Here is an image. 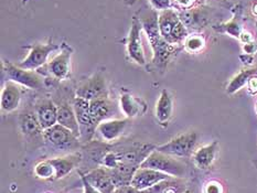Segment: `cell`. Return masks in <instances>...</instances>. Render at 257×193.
Segmentation results:
<instances>
[{"label": "cell", "instance_id": "e0dca14e", "mask_svg": "<svg viewBox=\"0 0 257 193\" xmlns=\"http://www.w3.org/2000/svg\"><path fill=\"white\" fill-rule=\"evenodd\" d=\"M128 124V118L126 119H107L104 120L97 126L96 131L105 141H114L124 132Z\"/></svg>", "mask_w": 257, "mask_h": 193}, {"label": "cell", "instance_id": "3957f363", "mask_svg": "<svg viewBox=\"0 0 257 193\" xmlns=\"http://www.w3.org/2000/svg\"><path fill=\"white\" fill-rule=\"evenodd\" d=\"M139 167L154 169L171 176H175V178L181 179H183V176L187 173L186 164L182 161H180L176 157L170 156V154L160 152L157 149L150 152Z\"/></svg>", "mask_w": 257, "mask_h": 193}, {"label": "cell", "instance_id": "1f68e13d", "mask_svg": "<svg viewBox=\"0 0 257 193\" xmlns=\"http://www.w3.org/2000/svg\"><path fill=\"white\" fill-rule=\"evenodd\" d=\"M113 193H141V191H138L136 187H134L132 184H128L117 186Z\"/></svg>", "mask_w": 257, "mask_h": 193}, {"label": "cell", "instance_id": "7a4b0ae2", "mask_svg": "<svg viewBox=\"0 0 257 193\" xmlns=\"http://www.w3.org/2000/svg\"><path fill=\"white\" fill-rule=\"evenodd\" d=\"M158 26L161 36L167 42L173 46L181 44L188 38V29L173 9L160 11L158 15Z\"/></svg>", "mask_w": 257, "mask_h": 193}, {"label": "cell", "instance_id": "e575fe53", "mask_svg": "<svg viewBox=\"0 0 257 193\" xmlns=\"http://www.w3.org/2000/svg\"><path fill=\"white\" fill-rule=\"evenodd\" d=\"M239 59H241L242 62H243L245 65H247V66H249L250 64H252L253 61H254L253 54H246V53L241 55V57H239Z\"/></svg>", "mask_w": 257, "mask_h": 193}, {"label": "cell", "instance_id": "8992f818", "mask_svg": "<svg viewBox=\"0 0 257 193\" xmlns=\"http://www.w3.org/2000/svg\"><path fill=\"white\" fill-rule=\"evenodd\" d=\"M72 53H73V50L69 44L62 43L60 53L44 65L46 66V72L43 74L52 76L53 79L58 81H64L68 79L71 72Z\"/></svg>", "mask_w": 257, "mask_h": 193}, {"label": "cell", "instance_id": "5bb4252c", "mask_svg": "<svg viewBox=\"0 0 257 193\" xmlns=\"http://www.w3.org/2000/svg\"><path fill=\"white\" fill-rule=\"evenodd\" d=\"M82 156L80 152H74L64 157L49 159L50 163L54 169V180L62 179L64 176L70 174L77 165L80 164Z\"/></svg>", "mask_w": 257, "mask_h": 193}, {"label": "cell", "instance_id": "f1b7e54d", "mask_svg": "<svg viewBox=\"0 0 257 193\" xmlns=\"http://www.w3.org/2000/svg\"><path fill=\"white\" fill-rule=\"evenodd\" d=\"M203 193H224V187L219 181L212 180L204 185Z\"/></svg>", "mask_w": 257, "mask_h": 193}, {"label": "cell", "instance_id": "d4e9b609", "mask_svg": "<svg viewBox=\"0 0 257 193\" xmlns=\"http://www.w3.org/2000/svg\"><path fill=\"white\" fill-rule=\"evenodd\" d=\"M20 126L24 134L28 137L36 138L38 136H42L43 138V128L39 123L37 115L24 114L20 118Z\"/></svg>", "mask_w": 257, "mask_h": 193}, {"label": "cell", "instance_id": "5b68a950", "mask_svg": "<svg viewBox=\"0 0 257 193\" xmlns=\"http://www.w3.org/2000/svg\"><path fill=\"white\" fill-rule=\"evenodd\" d=\"M43 139L52 147L61 150H72L79 147L80 138L76 137L70 129L57 124L43 131Z\"/></svg>", "mask_w": 257, "mask_h": 193}, {"label": "cell", "instance_id": "277c9868", "mask_svg": "<svg viewBox=\"0 0 257 193\" xmlns=\"http://www.w3.org/2000/svg\"><path fill=\"white\" fill-rule=\"evenodd\" d=\"M198 132L189 131L172 138L168 142L157 146L155 149L176 158H187L192 156L193 152L195 151L194 149L198 143Z\"/></svg>", "mask_w": 257, "mask_h": 193}, {"label": "cell", "instance_id": "d6986e66", "mask_svg": "<svg viewBox=\"0 0 257 193\" xmlns=\"http://www.w3.org/2000/svg\"><path fill=\"white\" fill-rule=\"evenodd\" d=\"M217 150H219V142L214 140L209 145L197 149L192 154L193 162L195 167L200 170L209 169L214 162Z\"/></svg>", "mask_w": 257, "mask_h": 193}, {"label": "cell", "instance_id": "8fae6325", "mask_svg": "<svg viewBox=\"0 0 257 193\" xmlns=\"http://www.w3.org/2000/svg\"><path fill=\"white\" fill-rule=\"evenodd\" d=\"M143 29L144 28L141 19L137 17H133L131 31L127 40V53L134 62H136L138 65H146V57H145L142 41Z\"/></svg>", "mask_w": 257, "mask_h": 193}, {"label": "cell", "instance_id": "74e56055", "mask_svg": "<svg viewBox=\"0 0 257 193\" xmlns=\"http://www.w3.org/2000/svg\"><path fill=\"white\" fill-rule=\"evenodd\" d=\"M256 110H257V106H256Z\"/></svg>", "mask_w": 257, "mask_h": 193}, {"label": "cell", "instance_id": "cb8c5ba5", "mask_svg": "<svg viewBox=\"0 0 257 193\" xmlns=\"http://www.w3.org/2000/svg\"><path fill=\"white\" fill-rule=\"evenodd\" d=\"M254 75H257V66H248L246 69H243L228 83L226 86V93L233 95L239 90H242L244 86L247 85L250 77Z\"/></svg>", "mask_w": 257, "mask_h": 193}, {"label": "cell", "instance_id": "4fadbf2b", "mask_svg": "<svg viewBox=\"0 0 257 193\" xmlns=\"http://www.w3.org/2000/svg\"><path fill=\"white\" fill-rule=\"evenodd\" d=\"M84 176L89 182V184L93 185L100 193H113L116 189L110 170L105 165L89 171L88 173L84 174Z\"/></svg>", "mask_w": 257, "mask_h": 193}, {"label": "cell", "instance_id": "836d02e7", "mask_svg": "<svg viewBox=\"0 0 257 193\" xmlns=\"http://www.w3.org/2000/svg\"><path fill=\"white\" fill-rule=\"evenodd\" d=\"M176 3L184 10L191 9L194 5V0H176Z\"/></svg>", "mask_w": 257, "mask_h": 193}, {"label": "cell", "instance_id": "30bf717a", "mask_svg": "<svg viewBox=\"0 0 257 193\" xmlns=\"http://www.w3.org/2000/svg\"><path fill=\"white\" fill-rule=\"evenodd\" d=\"M107 94L105 76L100 72L81 83L76 88V97L86 99L88 102L97 98L107 97Z\"/></svg>", "mask_w": 257, "mask_h": 193}, {"label": "cell", "instance_id": "603a6c76", "mask_svg": "<svg viewBox=\"0 0 257 193\" xmlns=\"http://www.w3.org/2000/svg\"><path fill=\"white\" fill-rule=\"evenodd\" d=\"M173 112V103L169 92L163 90L156 106V117L160 124H167L171 118Z\"/></svg>", "mask_w": 257, "mask_h": 193}, {"label": "cell", "instance_id": "484cf974", "mask_svg": "<svg viewBox=\"0 0 257 193\" xmlns=\"http://www.w3.org/2000/svg\"><path fill=\"white\" fill-rule=\"evenodd\" d=\"M35 174L42 180H54V169L49 159L39 162L35 168Z\"/></svg>", "mask_w": 257, "mask_h": 193}, {"label": "cell", "instance_id": "d590c367", "mask_svg": "<svg viewBox=\"0 0 257 193\" xmlns=\"http://www.w3.org/2000/svg\"><path fill=\"white\" fill-rule=\"evenodd\" d=\"M184 193H192V192H191V191H189V190H187V191L184 192Z\"/></svg>", "mask_w": 257, "mask_h": 193}, {"label": "cell", "instance_id": "44dd1931", "mask_svg": "<svg viewBox=\"0 0 257 193\" xmlns=\"http://www.w3.org/2000/svg\"><path fill=\"white\" fill-rule=\"evenodd\" d=\"M58 124L70 129L76 137L80 138V125L73 106L69 104L58 106Z\"/></svg>", "mask_w": 257, "mask_h": 193}, {"label": "cell", "instance_id": "ffe728a7", "mask_svg": "<svg viewBox=\"0 0 257 193\" xmlns=\"http://www.w3.org/2000/svg\"><path fill=\"white\" fill-rule=\"evenodd\" d=\"M89 113L93 118L94 124L98 126L102 121L107 120L113 113V105L108 97H102L89 102Z\"/></svg>", "mask_w": 257, "mask_h": 193}, {"label": "cell", "instance_id": "4dcf8cb0", "mask_svg": "<svg viewBox=\"0 0 257 193\" xmlns=\"http://www.w3.org/2000/svg\"><path fill=\"white\" fill-rule=\"evenodd\" d=\"M81 180H82V184H83V193H100L98 190L95 189L93 185L89 184V182L85 179V176L83 173H81Z\"/></svg>", "mask_w": 257, "mask_h": 193}, {"label": "cell", "instance_id": "ac0fdd59", "mask_svg": "<svg viewBox=\"0 0 257 193\" xmlns=\"http://www.w3.org/2000/svg\"><path fill=\"white\" fill-rule=\"evenodd\" d=\"M37 117L43 130L58 124V106L51 99H44L37 106Z\"/></svg>", "mask_w": 257, "mask_h": 193}, {"label": "cell", "instance_id": "7402d4cb", "mask_svg": "<svg viewBox=\"0 0 257 193\" xmlns=\"http://www.w3.org/2000/svg\"><path fill=\"white\" fill-rule=\"evenodd\" d=\"M186 191V183L181 178H171L161 181L141 193H184Z\"/></svg>", "mask_w": 257, "mask_h": 193}, {"label": "cell", "instance_id": "6da1fadb", "mask_svg": "<svg viewBox=\"0 0 257 193\" xmlns=\"http://www.w3.org/2000/svg\"><path fill=\"white\" fill-rule=\"evenodd\" d=\"M139 19L142 21L145 32L147 33L150 47L153 49V63L156 66H159V68H166L172 55L178 51L177 46L167 42L161 36L157 14H148L146 17Z\"/></svg>", "mask_w": 257, "mask_h": 193}, {"label": "cell", "instance_id": "ba28073f", "mask_svg": "<svg viewBox=\"0 0 257 193\" xmlns=\"http://www.w3.org/2000/svg\"><path fill=\"white\" fill-rule=\"evenodd\" d=\"M58 49L59 47L57 44H54L52 42H49L47 44H33V46L30 47V51L28 53L27 58L25 60H22L21 62L17 65L29 71L40 70V68H42V66L48 63L50 54Z\"/></svg>", "mask_w": 257, "mask_h": 193}, {"label": "cell", "instance_id": "7c38bea8", "mask_svg": "<svg viewBox=\"0 0 257 193\" xmlns=\"http://www.w3.org/2000/svg\"><path fill=\"white\" fill-rule=\"evenodd\" d=\"M171 178H175V176H171L169 174H166L154 169L139 167L133 176L131 184L134 187H136L138 191L142 192L154 186L155 184L159 183L161 181L168 180Z\"/></svg>", "mask_w": 257, "mask_h": 193}, {"label": "cell", "instance_id": "8d00e7d4", "mask_svg": "<svg viewBox=\"0 0 257 193\" xmlns=\"http://www.w3.org/2000/svg\"><path fill=\"white\" fill-rule=\"evenodd\" d=\"M28 2V0H24V4H26Z\"/></svg>", "mask_w": 257, "mask_h": 193}, {"label": "cell", "instance_id": "4316f807", "mask_svg": "<svg viewBox=\"0 0 257 193\" xmlns=\"http://www.w3.org/2000/svg\"><path fill=\"white\" fill-rule=\"evenodd\" d=\"M204 39L200 36H191L188 37L184 41V47L191 53L200 52L204 48Z\"/></svg>", "mask_w": 257, "mask_h": 193}, {"label": "cell", "instance_id": "d6a6232c", "mask_svg": "<svg viewBox=\"0 0 257 193\" xmlns=\"http://www.w3.org/2000/svg\"><path fill=\"white\" fill-rule=\"evenodd\" d=\"M246 86H247V90L249 91V93L257 94V75H254L250 77Z\"/></svg>", "mask_w": 257, "mask_h": 193}, {"label": "cell", "instance_id": "9c48e42d", "mask_svg": "<svg viewBox=\"0 0 257 193\" xmlns=\"http://www.w3.org/2000/svg\"><path fill=\"white\" fill-rule=\"evenodd\" d=\"M73 108L80 125V140L85 142L89 141L97 129V126L94 124L91 113H89V102L86 99L75 97Z\"/></svg>", "mask_w": 257, "mask_h": 193}, {"label": "cell", "instance_id": "52a82bcc", "mask_svg": "<svg viewBox=\"0 0 257 193\" xmlns=\"http://www.w3.org/2000/svg\"><path fill=\"white\" fill-rule=\"evenodd\" d=\"M4 65L5 72L7 74L9 81H13L17 83V84L30 88V90H40V88H42V76L38 72L25 70L17 64L10 63L9 61L4 62Z\"/></svg>", "mask_w": 257, "mask_h": 193}, {"label": "cell", "instance_id": "83f0119b", "mask_svg": "<svg viewBox=\"0 0 257 193\" xmlns=\"http://www.w3.org/2000/svg\"><path fill=\"white\" fill-rule=\"evenodd\" d=\"M222 31H224V32L228 33L230 36L238 38V39L242 35L241 26H239L238 22L234 21V20L231 21V22H227V24H225V25H223L222 26Z\"/></svg>", "mask_w": 257, "mask_h": 193}, {"label": "cell", "instance_id": "2e32d148", "mask_svg": "<svg viewBox=\"0 0 257 193\" xmlns=\"http://www.w3.org/2000/svg\"><path fill=\"white\" fill-rule=\"evenodd\" d=\"M21 101V88L19 84L7 81L2 91V101H0V106H2L3 112L10 113L14 112L19 107Z\"/></svg>", "mask_w": 257, "mask_h": 193}, {"label": "cell", "instance_id": "f546056e", "mask_svg": "<svg viewBox=\"0 0 257 193\" xmlns=\"http://www.w3.org/2000/svg\"><path fill=\"white\" fill-rule=\"evenodd\" d=\"M150 5L155 10L164 11L171 8V0H149Z\"/></svg>", "mask_w": 257, "mask_h": 193}, {"label": "cell", "instance_id": "9a60e30c", "mask_svg": "<svg viewBox=\"0 0 257 193\" xmlns=\"http://www.w3.org/2000/svg\"><path fill=\"white\" fill-rule=\"evenodd\" d=\"M120 109L128 119L143 116L147 112V104L143 98L134 96L130 93H124L120 95Z\"/></svg>", "mask_w": 257, "mask_h": 193}]
</instances>
